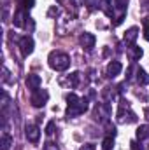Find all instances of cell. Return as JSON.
<instances>
[{
    "mask_svg": "<svg viewBox=\"0 0 149 150\" xmlns=\"http://www.w3.org/2000/svg\"><path fill=\"white\" fill-rule=\"evenodd\" d=\"M25 134H27V140H28V142H32V143H37L39 138H40V129H39L37 126H27V131H25Z\"/></svg>",
    "mask_w": 149,
    "mask_h": 150,
    "instance_id": "obj_7",
    "label": "cell"
},
{
    "mask_svg": "<svg viewBox=\"0 0 149 150\" xmlns=\"http://www.w3.org/2000/svg\"><path fill=\"white\" fill-rule=\"evenodd\" d=\"M144 38L149 42V18L144 19Z\"/></svg>",
    "mask_w": 149,
    "mask_h": 150,
    "instance_id": "obj_20",
    "label": "cell"
},
{
    "mask_svg": "<svg viewBox=\"0 0 149 150\" xmlns=\"http://www.w3.org/2000/svg\"><path fill=\"white\" fill-rule=\"evenodd\" d=\"M121 70H123V65H121L119 61H111V63L107 65L105 74H107L109 79H114V77H117V75L121 74Z\"/></svg>",
    "mask_w": 149,
    "mask_h": 150,
    "instance_id": "obj_6",
    "label": "cell"
},
{
    "mask_svg": "<svg viewBox=\"0 0 149 150\" xmlns=\"http://www.w3.org/2000/svg\"><path fill=\"white\" fill-rule=\"evenodd\" d=\"M47 100H49V93L44 91V89L34 91V93H32V98H30V101H32V105H34L35 108H42Z\"/></svg>",
    "mask_w": 149,
    "mask_h": 150,
    "instance_id": "obj_2",
    "label": "cell"
},
{
    "mask_svg": "<svg viewBox=\"0 0 149 150\" xmlns=\"http://www.w3.org/2000/svg\"><path fill=\"white\" fill-rule=\"evenodd\" d=\"M67 101H69V107H72V105H77L81 101V98L75 94H67Z\"/></svg>",
    "mask_w": 149,
    "mask_h": 150,
    "instance_id": "obj_18",
    "label": "cell"
},
{
    "mask_svg": "<svg viewBox=\"0 0 149 150\" xmlns=\"http://www.w3.org/2000/svg\"><path fill=\"white\" fill-rule=\"evenodd\" d=\"M19 47H21V54H23V56H30V54L34 52V47H35L34 38L28 37V35L21 37V40H19Z\"/></svg>",
    "mask_w": 149,
    "mask_h": 150,
    "instance_id": "obj_4",
    "label": "cell"
},
{
    "mask_svg": "<svg viewBox=\"0 0 149 150\" xmlns=\"http://www.w3.org/2000/svg\"><path fill=\"white\" fill-rule=\"evenodd\" d=\"M79 42H81V45L84 49H91L95 45V35L93 33H82L81 38H79Z\"/></svg>",
    "mask_w": 149,
    "mask_h": 150,
    "instance_id": "obj_11",
    "label": "cell"
},
{
    "mask_svg": "<svg viewBox=\"0 0 149 150\" xmlns=\"http://www.w3.org/2000/svg\"><path fill=\"white\" fill-rule=\"evenodd\" d=\"M135 134H137V140H140V142H142V140H146V138H149V126H148V124L140 126V127L137 129V133H135Z\"/></svg>",
    "mask_w": 149,
    "mask_h": 150,
    "instance_id": "obj_13",
    "label": "cell"
},
{
    "mask_svg": "<svg viewBox=\"0 0 149 150\" xmlns=\"http://www.w3.org/2000/svg\"><path fill=\"white\" fill-rule=\"evenodd\" d=\"M4 80H9V70L4 68Z\"/></svg>",
    "mask_w": 149,
    "mask_h": 150,
    "instance_id": "obj_25",
    "label": "cell"
},
{
    "mask_svg": "<svg viewBox=\"0 0 149 150\" xmlns=\"http://www.w3.org/2000/svg\"><path fill=\"white\" fill-rule=\"evenodd\" d=\"M58 12H60V11H58V9H54V7H53V9H51V11H49V16H54V14H58Z\"/></svg>",
    "mask_w": 149,
    "mask_h": 150,
    "instance_id": "obj_26",
    "label": "cell"
},
{
    "mask_svg": "<svg viewBox=\"0 0 149 150\" xmlns=\"http://www.w3.org/2000/svg\"><path fill=\"white\" fill-rule=\"evenodd\" d=\"M7 101H9V96L4 93V96H2V108L5 110V107H7Z\"/></svg>",
    "mask_w": 149,
    "mask_h": 150,
    "instance_id": "obj_23",
    "label": "cell"
},
{
    "mask_svg": "<svg viewBox=\"0 0 149 150\" xmlns=\"http://www.w3.org/2000/svg\"><path fill=\"white\" fill-rule=\"evenodd\" d=\"M40 84H42V80H40V77L35 74H30L28 77H27V87L34 93V91H37V89H40Z\"/></svg>",
    "mask_w": 149,
    "mask_h": 150,
    "instance_id": "obj_8",
    "label": "cell"
},
{
    "mask_svg": "<svg viewBox=\"0 0 149 150\" xmlns=\"http://www.w3.org/2000/svg\"><path fill=\"white\" fill-rule=\"evenodd\" d=\"M114 4H116V7L121 11V12H125V9H126V4H128V0H114Z\"/></svg>",
    "mask_w": 149,
    "mask_h": 150,
    "instance_id": "obj_19",
    "label": "cell"
},
{
    "mask_svg": "<svg viewBox=\"0 0 149 150\" xmlns=\"http://www.w3.org/2000/svg\"><path fill=\"white\" fill-rule=\"evenodd\" d=\"M25 19H30L28 14H27V11H25V9H18V11L14 12L12 23H14V26H25Z\"/></svg>",
    "mask_w": 149,
    "mask_h": 150,
    "instance_id": "obj_9",
    "label": "cell"
},
{
    "mask_svg": "<svg viewBox=\"0 0 149 150\" xmlns=\"http://www.w3.org/2000/svg\"><path fill=\"white\" fill-rule=\"evenodd\" d=\"M44 150H58V147H56V145H53V143H47V145L44 147Z\"/></svg>",
    "mask_w": 149,
    "mask_h": 150,
    "instance_id": "obj_24",
    "label": "cell"
},
{
    "mask_svg": "<svg viewBox=\"0 0 149 150\" xmlns=\"http://www.w3.org/2000/svg\"><path fill=\"white\" fill-rule=\"evenodd\" d=\"M53 131H54V122H47V126H46V134H53Z\"/></svg>",
    "mask_w": 149,
    "mask_h": 150,
    "instance_id": "obj_22",
    "label": "cell"
},
{
    "mask_svg": "<svg viewBox=\"0 0 149 150\" xmlns=\"http://www.w3.org/2000/svg\"><path fill=\"white\" fill-rule=\"evenodd\" d=\"M79 77H81V74H79V72L70 74V77H69V82H70V86H72V87H75V86L79 84Z\"/></svg>",
    "mask_w": 149,
    "mask_h": 150,
    "instance_id": "obj_17",
    "label": "cell"
},
{
    "mask_svg": "<svg viewBox=\"0 0 149 150\" xmlns=\"http://www.w3.org/2000/svg\"><path fill=\"white\" fill-rule=\"evenodd\" d=\"M47 61H49V67L56 72H63L70 67V56L62 52V51H53L49 52L47 56Z\"/></svg>",
    "mask_w": 149,
    "mask_h": 150,
    "instance_id": "obj_1",
    "label": "cell"
},
{
    "mask_svg": "<svg viewBox=\"0 0 149 150\" xmlns=\"http://www.w3.org/2000/svg\"><path fill=\"white\" fill-rule=\"evenodd\" d=\"M0 145H2V150H9V149H11V145H12V138H11L9 134H4V136H2V142H0Z\"/></svg>",
    "mask_w": 149,
    "mask_h": 150,
    "instance_id": "obj_14",
    "label": "cell"
},
{
    "mask_svg": "<svg viewBox=\"0 0 149 150\" xmlns=\"http://www.w3.org/2000/svg\"><path fill=\"white\" fill-rule=\"evenodd\" d=\"M34 4H35V0H23V2H21L23 9H32V7H34Z\"/></svg>",
    "mask_w": 149,
    "mask_h": 150,
    "instance_id": "obj_21",
    "label": "cell"
},
{
    "mask_svg": "<svg viewBox=\"0 0 149 150\" xmlns=\"http://www.w3.org/2000/svg\"><path fill=\"white\" fill-rule=\"evenodd\" d=\"M86 110H88V100H86V98H81V101H79L77 105H72V107L67 108L65 115H67V117H77V115L84 113Z\"/></svg>",
    "mask_w": 149,
    "mask_h": 150,
    "instance_id": "obj_3",
    "label": "cell"
},
{
    "mask_svg": "<svg viewBox=\"0 0 149 150\" xmlns=\"http://www.w3.org/2000/svg\"><path fill=\"white\" fill-rule=\"evenodd\" d=\"M137 37H139V28H137V26L128 28V30L125 32V44H126V45H133L135 40H137Z\"/></svg>",
    "mask_w": 149,
    "mask_h": 150,
    "instance_id": "obj_10",
    "label": "cell"
},
{
    "mask_svg": "<svg viewBox=\"0 0 149 150\" xmlns=\"http://www.w3.org/2000/svg\"><path fill=\"white\" fill-rule=\"evenodd\" d=\"M109 117H111V110H109V105H107V103H98V105L95 107V119H97V120L105 122Z\"/></svg>",
    "mask_w": 149,
    "mask_h": 150,
    "instance_id": "obj_5",
    "label": "cell"
},
{
    "mask_svg": "<svg viewBox=\"0 0 149 150\" xmlns=\"http://www.w3.org/2000/svg\"><path fill=\"white\" fill-rule=\"evenodd\" d=\"M140 58H142V49L137 47V45H132V59L137 61V59H140Z\"/></svg>",
    "mask_w": 149,
    "mask_h": 150,
    "instance_id": "obj_16",
    "label": "cell"
},
{
    "mask_svg": "<svg viewBox=\"0 0 149 150\" xmlns=\"http://www.w3.org/2000/svg\"><path fill=\"white\" fill-rule=\"evenodd\" d=\"M137 82H139L140 86L149 84V75H148L146 70H142V68H139V70H137Z\"/></svg>",
    "mask_w": 149,
    "mask_h": 150,
    "instance_id": "obj_12",
    "label": "cell"
},
{
    "mask_svg": "<svg viewBox=\"0 0 149 150\" xmlns=\"http://www.w3.org/2000/svg\"><path fill=\"white\" fill-rule=\"evenodd\" d=\"M114 147V136H107V138H104V142H102V149L104 150H112Z\"/></svg>",
    "mask_w": 149,
    "mask_h": 150,
    "instance_id": "obj_15",
    "label": "cell"
},
{
    "mask_svg": "<svg viewBox=\"0 0 149 150\" xmlns=\"http://www.w3.org/2000/svg\"><path fill=\"white\" fill-rule=\"evenodd\" d=\"M132 150H139V145L135 142H132Z\"/></svg>",
    "mask_w": 149,
    "mask_h": 150,
    "instance_id": "obj_27",
    "label": "cell"
}]
</instances>
